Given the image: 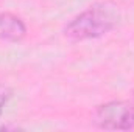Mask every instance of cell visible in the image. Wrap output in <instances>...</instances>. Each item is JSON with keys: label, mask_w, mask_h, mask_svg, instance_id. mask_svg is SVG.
I'll list each match as a JSON object with an SVG mask.
<instances>
[{"label": "cell", "mask_w": 134, "mask_h": 132, "mask_svg": "<svg viewBox=\"0 0 134 132\" xmlns=\"http://www.w3.org/2000/svg\"><path fill=\"white\" fill-rule=\"evenodd\" d=\"M92 124L104 131H131L134 129V103L114 99L100 104L92 115Z\"/></svg>", "instance_id": "2"}, {"label": "cell", "mask_w": 134, "mask_h": 132, "mask_svg": "<svg viewBox=\"0 0 134 132\" xmlns=\"http://www.w3.org/2000/svg\"><path fill=\"white\" fill-rule=\"evenodd\" d=\"M27 36V25L14 13H0V39L6 42H20Z\"/></svg>", "instance_id": "3"}, {"label": "cell", "mask_w": 134, "mask_h": 132, "mask_svg": "<svg viewBox=\"0 0 134 132\" xmlns=\"http://www.w3.org/2000/svg\"><path fill=\"white\" fill-rule=\"evenodd\" d=\"M122 13L119 5L111 0H103L76 14L64 27L63 33L67 39L75 42L98 39L117 28Z\"/></svg>", "instance_id": "1"}, {"label": "cell", "mask_w": 134, "mask_h": 132, "mask_svg": "<svg viewBox=\"0 0 134 132\" xmlns=\"http://www.w3.org/2000/svg\"><path fill=\"white\" fill-rule=\"evenodd\" d=\"M11 98H13V90H11V87H8L6 84L0 82V118H2L3 110H5L6 104L9 103Z\"/></svg>", "instance_id": "4"}]
</instances>
